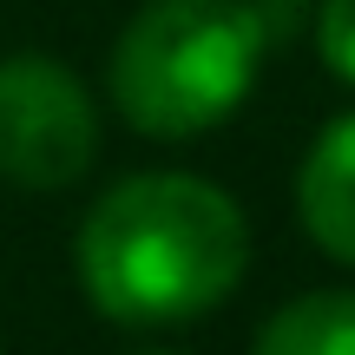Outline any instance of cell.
<instances>
[{
	"mask_svg": "<svg viewBox=\"0 0 355 355\" xmlns=\"http://www.w3.org/2000/svg\"><path fill=\"white\" fill-rule=\"evenodd\" d=\"M257 60L250 0H145L112 46V99L145 139H198L243 105Z\"/></svg>",
	"mask_w": 355,
	"mask_h": 355,
	"instance_id": "2",
	"label": "cell"
},
{
	"mask_svg": "<svg viewBox=\"0 0 355 355\" xmlns=\"http://www.w3.org/2000/svg\"><path fill=\"white\" fill-rule=\"evenodd\" d=\"M316 46L336 79L355 86V0H322L316 7Z\"/></svg>",
	"mask_w": 355,
	"mask_h": 355,
	"instance_id": "6",
	"label": "cell"
},
{
	"mask_svg": "<svg viewBox=\"0 0 355 355\" xmlns=\"http://www.w3.org/2000/svg\"><path fill=\"white\" fill-rule=\"evenodd\" d=\"M250 355H355V290H309L283 303Z\"/></svg>",
	"mask_w": 355,
	"mask_h": 355,
	"instance_id": "5",
	"label": "cell"
},
{
	"mask_svg": "<svg viewBox=\"0 0 355 355\" xmlns=\"http://www.w3.org/2000/svg\"><path fill=\"white\" fill-rule=\"evenodd\" d=\"M145 355H171V349H145Z\"/></svg>",
	"mask_w": 355,
	"mask_h": 355,
	"instance_id": "7",
	"label": "cell"
},
{
	"mask_svg": "<svg viewBox=\"0 0 355 355\" xmlns=\"http://www.w3.org/2000/svg\"><path fill=\"white\" fill-rule=\"evenodd\" d=\"M250 270L243 211L191 171H145L112 184L79 224V283L92 309L132 329L217 309Z\"/></svg>",
	"mask_w": 355,
	"mask_h": 355,
	"instance_id": "1",
	"label": "cell"
},
{
	"mask_svg": "<svg viewBox=\"0 0 355 355\" xmlns=\"http://www.w3.org/2000/svg\"><path fill=\"white\" fill-rule=\"evenodd\" d=\"M296 211L336 263H355V112L329 119V132L309 145L296 171Z\"/></svg>",
	"mask_w": 355,
	"mask_h": 355,
	"instance_id": "4",
	"label": "cell"
},
{
	"mask_svg": "<svg viewBox=\"0 0 355 355\" xmlns=\"http://www.w3.org/2000/svg\"><path fill=\"white\" fill-rule=\"evenodd\" d=\"M99 158V112L66 60H0V178L20 191H66Z\"/></svg>",
	"mask_w": 355,
	"mask_h": 355,
	"instance_id": "3",
	"label": "cell"
}]
</instances>
